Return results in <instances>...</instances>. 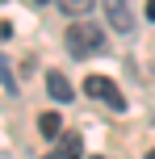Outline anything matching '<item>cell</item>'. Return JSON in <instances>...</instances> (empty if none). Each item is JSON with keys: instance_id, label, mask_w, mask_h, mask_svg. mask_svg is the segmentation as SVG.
Masks as SVG:
<instances>
[{"instance_id": "9c48e42d", "label": "cell", "mask_w": 155, "mask_h": 159, "mask_svg": "<svg viewBox=\"0 0 155 159\" xmlns=\"http://www.w3.org/2000/svg\"><path fill=\"white\" fill-rule=\"evenodd\" d=\"M147 17H151V21H155V0H151V4H147Z\"/></svg>"}, {"instance_id": "3957f363", "label": "cell", "mask_w": 155, "mask_h": 159, "mask_svg": "<svg viewBox=\"0 0 155 159\" xmlns=\"http://www.w3.org/2000/svg\"><path fill=\"white\" fill-rule=\"evenodd\" d=\"M105 17H109V25H113V30H134V13L126 4H105Z\"/></svg>"}, {"instance_id": "30bf717a", "label": "cell", "mask_w": 155, "mask_h": 159, "mask_svg": "<svg viewBox=\"0 0 155 159\" xmlns=\"http://www.w3.org/2000/svg\"><path fill=\"white\" fill-rule=\"evenodd\" d=\"M92 159H105V155H92Z\"/></svg>"}, {"instance_id": "277c9868", "label": "cell", "mask_w": 155, "mask_h": 159, "mask_svg": "<svg viewBox=\"0 0 155 159\" xmlns=\"http://www.w3.org/2000/svg\"><path fill=\"white\" fill-rule=\"evenodd\" d=\"M46 88H50V96H55V101H71V84H67L59 71H46Z\"/></svg>"}, {"instance_id": "ba28073f", "label": "cell", "mask_w": 155, "mask_h": 159, "mask_svg": "<svg viewBox=\"0 0 155 159\" xmlns=\"http://www.w3.org/2000/svg\"><path fill=\"white\" fill-rule=\"evenodd\" d=\"M4 38H8V25H4V21H0V42H4Z\"/></svg>"}, {"instance_id": "7a4b0ae2", "label": "cell", "mask_w": 155, "mask_h": 159, "mask_svg": "<svg viewBox=\"0 0 155 159\" xmlns=\"http://www.w3.org/2000/svg\"><path fill=\"white\" fill-rule=\"evenodd\" d=\"M84 92L97 96V101H105L109 109H117V113L126 109V96L117 92V84H113V80H105V75H88V80H84Z\"/></svg>"}, {"instance_id": "6da1fadb", "label": "cell", "mask_w": 155, "mask_h": 159, "mask_svg": "<svg viewBox=\"0 0 155 159\" xmlns=\"http://www.w3.org/2000/svg\"><path fill=\"white\" fill-rule=\"evenodd\" d=\"M67 50H71L75 59H88V55H97V50H105V34L92 21H75L71 30H67Z\"/></svg>"}, {"instance_id": "8fae6325", "label": "cell", "mask_w": 155, "mask_h": 159, "mask_svg": "<svg viewBox=\"0 0 155 159\" xmlns=\"http://www.w3.org/2000/svg\"><path fill=\"white\" fill-rule=\"evenodd\" d=\"M147 159H155V151H151V155H147Z\"/></svg>"}, {"instance_id": "5b68a950", "label": "cell", "mask_w": 155, "mask_h": 159, "mask_svg": "<svg viewBox=\"0 0 155 159\" xmlns=\"http://www.w3.org/2000/svg\"><path fill=\"white\" fill-rule=\"evenodd\" d=\"M80 155H84V143L75 134H63V138H59V159H80Z\"/></svg>"}, {"instance_id": "52a82bcc", "label": "cell", "mask_w": 155, "mask_h": 159, "mask_svg": "<svg viewBox=\"0 0 155 159\" xmlns=\"http://www.w3.org/2000/svg\"><path fill=\"white\" fill-rule=\"evenodd\" d=\"M59 8H63L67 17H80V13H88V8H92V0H63Z\"/></svg>"}, {"instance_id": "8992f818", "label": "cell", "mask_w": 155, "mask_h": 159, "mask_svg": "<svg viewBox=\"0 0 155 159\" xmlns=\"http://www.w3.org/2000/svg\"><path fill=\"white\" fill-rule=\"evenodd\" d=\"M38 130H42L46 138H55L59 130H63V121H59V113H42V117H38Z\"/></svg>"}]
</instances>
